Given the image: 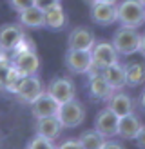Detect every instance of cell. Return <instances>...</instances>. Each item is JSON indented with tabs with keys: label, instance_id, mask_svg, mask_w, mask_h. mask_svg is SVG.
I'll return each instance as SVG.
<instances>
[{
	"label": "cell",
	"instance_id": "6da1fadb",
	"mask_svg": "<svg viewBox=\"0 0 145 149\" xmlns=\"http://www.w3.org/2000/svg\"><path fill=\"white\" fill-rule=\"evenodd\" d=\"M145 7L138 0H122L116 2V22L125 27L138 29L142 24H145Z\"/></svg>",
	"mask_w": 145,
	"mask_h": 149
},
{
	"label": "cell",
	"instance_id": "7a4b0ae2",
	"mask_svg": "<svg viewBox=\"0 0 145 149\" xmlns=\"http://www.w3.org/2000/svg\"><path fill=\"white\" fill-rule=\"evenodd\" d=\"M140 40H142V35L134 27L120 26L113 35V46L116 49V53L122 55V56H130V55L138 53Z\"/></svg>",
	"mask_w": 145,
	"mask_h": 149
},
{
	"label": "cell",
	"instance_id": "3957f363",
	"mask_svg": "<svg viewBox=\"0 0 145 149\" xmlns=\"http://www.w3.org/2000/svg\"><path fill=\"white\" fill-rule=\"evenodd\" d=\"M58 120L64 125V129H75L78 125H82L85 120V106L80 100L72 98L65 104H60L58 109Z\"/></svg>",
	"mask_w": 145,
	"mask_h": 149
},
{
	"label": "cell",
	"instance_id": "277c9868",
	"mask_svg": "<svg viewBox=\"0 0 145 149\" xmlns=\"http://www.w3.org/2000/svg\"><path fill=\"white\" fill-rule=\"evenodd\" d=\"M44 91H46V89H44V84L38 78V74H26V77H22V80L18 82V86L13 91V95L17 96L18 102L29 106V104H33Z\"/></svg>",
	"mask_w": 145,
	"mask_h": 149
},
{
	"label": "cell",
	"instance_id": "5b68a950",
	"mask_svg": "<svg viewBox=\"0 0 145 149\" xmlns=\"http://www.w3.org/2000/svg\"><path fill=\"white\" fill-rule=\"evenodd\" d=\"M87 89L93 100L98 102H107L116 91L114 87L109 86V82L102 77V73L98 69H89L87 71Z\"/></svg>",
	"mask_w": 145,
	"mask_h": 149
},
{
	"label": "cell",
	"instance_id": "8992f818",
	"mask_svg": "<svg viewBox=\"0 0 145 149\" xmlns=\"http://www.w3.org/2000/svg\"><path fill=\"white\" fill-rule=\"evenodd\" d=\"M46 91L58 104H65L72 98H76V84L67 77H56L53 80H49Z\"/></svg>",
	"mask_w": 145,
	"mask_h": 149
},
{
	"label": "cell",
	"instance_id": "52a82bcc",
	"mask_svg": "<svg viewBox=\"0 0 145 149\" xmlns=\"http://www.w3.org/2000/svg\"><path fill=\"white\" fill-rule=\"evenodd\" d=\"M118 53L113 46V42H96L91 49V69H98L102 71L104 68L111 65L114 62H118Z\"/></svg>",
	"mask_w": 145,
	"mask_h": 149
},
{
	"label": "cell",
	"instance_id": "ba28073f",
	"mask_svg": "<svg viewBox=\"0 0 145 149\" xmlns=\"http://www.w3.org/2000/svg\"><path fill=\"white\" fill-rule=\"evenodd\" d=\"M65 68L72 74H87V71L91 69V51H84V49H67L65 53Z\"/></svg>",
	"mask_w": 145,
	"mask_h": 149
},
{
	"label": "cell",
	"instance_id": "9c48e42d",
	"mask_svg": "<svg viewBox=\"0 0 145 149\" xmlns=\"http://www.w3.org/2000/svg\"><path fill=\"white\" fill-rule=\"evenodd\" d=\"M96 44V36L85 26H76L72 27L67 35V49H84L91 51L93 46Z\"/></svg>",
	"mask_w": 145,
	"mask_h": 149
},
{
	"label": "cell",
	"instance_id": "30bf717a",
	"mask_svg": "<svg viewBox=\"0 0 145 149\" xmlns=\"http://www.w3.org/2000/svg\"><path fill=\"white\" fill-rule=\"evenodd\" d=\"M118 120H120V116L113 113L109 107H105L94 118V129L104 138H114V136H118Z\"/></svg>",
	"mask_w": 145,
	"mask_h": 149
},
{
	"label": "cell",
	"instance_id": "8fae6325",
	"mask_svg": "<svg viewBox=\"0 0 145 149\" xmlns=\"http://www.w3.org/2000/svg\"><path fill=\"white\" fill-rule=\"evenodd\" d=\"M13 68L22 74H38L40 69V56L36 55V51H24L18 55H11Z\"/></svg>",
	"mask_w": 145,
	"mask_h": 149
},
{
	"label": "cell",
	"instance_id": "7c38bea8",
	"mask_svg": "<svg viewBox=\"0 0 145 149\" xmlns=\"http://www.w3.org/2000/svg\"><path fill=\"white\" fill-rule=\"evenodd\" d=\"M91 20L98 26H111L116 22V4L107 2H91Z\"/></svg>",
	"mask_w": 145,
	"mask_h": 149
},
{
	"label": "cell",
	"instance_id": "4fadbf2b",
	"mask_svg": "<svg viewBox=\"0 0 145 149\" xmlns=\"http://www.w3.org/2000/svg\"><path fill=\"white\" fill-rule=\"evenodd\" d=\"M31 106V115L35 118H44V116H56L58 109H60V104H58L53 96H51L47 91H44L38 98H36Z\"/></svg>",
	"mask_w": 145,
	"mask_h": 149
},
{
	"label": "cell",
	"instance_id": "5bb4252c",
	"mask_svg": "<svg viewBox=\"0 0 145 149\" xmlns=\"http://www.w3.org/2000/svg\"><path fill=\"white\" fill-rule=\"evenodd\" d=\"M26 36V31L20 24H4L0 27V49L11 53L14 46Z\"/></svg>",
	"mask_w": 145,
	"mask_h": 149
},
{
	"label": "cell",
	"instance_id": "9a60e30c",
	"mask_svg": "<svg viewBox=\"0 0 145 149\" xmlns=\"http://www.w3.org/2000/svg\"><path fill=\"white\" fill-rule=\"evenodd\" d=\"M142 125L143 124L140 120V116H138L134 111L129 113V115H123L118 120V136L123 138V140H134Z\"/></svg>",
	"mask_w": 145,
	"mask_h": 149
},
{
	"label": "cell",
	"instance_id": "2e32d148",
	"mask_svg": "<svg viewBox=\"0 0 145 149\" xmlns=\"http://www.w3.org/2000/svg\"><path fill=\"white\" fill-rule=\"evenodd\" d=\"M107 107L118 116H123V115H129L134 111V100L127 93H123L122 89H116L113 96L107 100Z\"/></svg>",
	"mask_w": 145,
	"mask_h": 149
},
{
	"label": "cell",
	"instance_id": "e0dca14e",
	"mask_svg": "<svg viewBox=\"0 0 145 149\" xmlns=\"http://www.w3.org/2000/svg\"><path fill=\"white\" fill-rule=\"evenodd\" d=\"M35 131L49 140H56L64 131V125L60 124L58 116H44V118H36Z\"/></svg>",
	"mask_w": 145,
	"mask_h": 149
},
{
	"label": "cell",
	"instance_id": "ac0fdd59",
	"mask_svg": "<svg viewBox=\"0 0 145 149\" xmlns=\"http://www.w3.org/2000/svg\"><path fill=\"white\" fill-rule=\"evenodd\" d=\"M18 24L22 27L27 29H42L46 27V22H44V11L36 6H31L27 9L18 13Z\"/></svg>",
	"mask_w": 145,
	"mask_h": 149
},
{
	"label": "cell",
	"instance_id": "d6986e66",
	"mask_svg": "<svg viewBox=\"0 0 145 149\" xmlns=\"http://www.w3.org/2000/svg\"><path fill=\"white\" fill-rule=\"evenodd\" d=\"M44 22H46V27L53 29V31L64 29V26L67 24V15H65L60 2L47 7V9H44Z\"/></svg>",
	"mask_w": 145,
	"mask_h": 149
},
{
	"label": "cell",
	"instance_id": "ffe728a7",
	"mask_svg": "<svg viewBox=\"0 0 145 149\" xmlns=\"http://www.w3.org/2000/svg\"><path fill=\"white\" fill-rule=\"evenodd\" d=\"M102 77H104L109 86L114 89H123L125 87V65H122L120 62H114L111 65H107L100 71Z\"/></svg>",
	"mask_w": 145,
	"mask_h": 149
},
{
	"label": "cell",
	"instance_id": "44dd1931",
	"mask_svg": "<svg viewBox=\"0 0 145 149\" xmlns=\"http://www.w3.org/2000/svg\"><path fill=\"white\" fill-rule=\"evenodd\" d=\"M145 82V64L143 62H129L125 65V86L138 87Z\"/></svg>",
	"mask_w": 145,
	"mask_h": 149
},
{
	"label": "cell",
	"instance_id": "7402d4cb",
	"mask_svg": "<svg viewBox=\"0 0 145 149\" xmlns=\"http://www.w3.org/2000/svg\"><path fill=\"white\" fill-rule=\"evenodd\" d=\"M78 142H80V147H84V149H100V147H104L105 138L96 129H87L78 136Z\"/></svg>",
	"mask_w": 145,
	"mask_h": 149
},
{
	"label": "cell",
	"instance_id": "603a6c76",
	"mask_svg": "<svg viewBox=\"0 0 145 149\" xmlns=\"http://www.w3.org/2000/svg\"><path fill=\"white\" fill-rule=\"evenodd\" d=\"M13 69V62H11V55L7 51L0 49V89L6 91V84L9 78V73Z\"/></svg>",
	"mask_w": 145,
	"mask_h": 149
},
{
	"label": "cell",
	"instance_id": "cb8c5ba5",
	"mask_svg": "<svg viewBox=\"0 0 145 149\" xmlns=\"http://www.w3.org/2000/svg\"><path fill=\"white\" fill-rule=\"evenodd\" d=\"M27 147H31V149H51V147H56V144H55V140H49V138L36 133L33 136V140L27 142Z\"/></svg>",
	"mask_w": 145,
	"mask_h": 149
},
{
	"label": "cell",
	"instance_id": "d4e9b609",
	"mask_svg": "<svg viewBox=\"0 0 145 149\" xmlns=\"http://www.w3.org/2000/svg\"><path fill=\"white\" fill-rule=\"evenodd\" d=\"M31 49H36V46H35V40L33 38H29V36L26 35L24 38H22L17 46H14V49L11 51L9 55H18V53H24V51H31Z\"/></svg>",
	"mask_w": 145,
	"mask_h": 149
},
{
	"label": "cell",
	"instance_id": "484cf974",
	"mask_svg": "<svg viewBox=\"0 0 145 149\" xmlns=\"http://www.w3.org/2000/svg\"><path fill=\"white\" fill-rule=\"evenodd\" d=\"M7 2H9L11 9H13V11H17V13H20V11L27 9V7L35 6V0H7Z\"/></svg>",
	"mask_w": 145,
	"mask_h": 149
},
{
	"label": "cell",
	"instance_id": "4316f807",
	"mask_svg": "<svg viewBox=\"0 0 145 149\" xmlns=\"http://www.w3.org/2000/svg\"><path fill=\"white\" fill-rule=\"evenodd\" d=\"M58 2H60V0H35V6L40 7V9L44 11V9H47V7L55 6V4H58Z\"/></svg>",
	"mask_w": 145,
	"mask_h": 149
},
{
	"label": "cell",
	"instance_id": "83f0119b",
	"mask_svg": "<svg viewBox=\"0 0 145 149\" xmlns=\"http://www.w3.org/2000/svg\"><path fill=\"white\" fill-rule=\"evenodd\" d=\"M136 146L138 147H145V125H142L140 131H138V135H136Z\"/></svg>",
	"mask_w": 145,
	"mask_h": 149
},
{
	"label": "cell",
	"instance_id": "f1b7e54d",
	"mask_svg": "<svg viewBox=\"0 0 145 149\" xmlns=\"http://www.w3.org/2000/svg\"><path fill=\"white\" fill-rule=\"evenodd\" d=\"M58 147H62V149H67V147H75V149H82L80 147V142H78V138L76 140H65V142H62Z\"/></svg>",
	"mask_w": 145,
	"mask_h": 149
},
{
	"label": "cell",
	"instance_id": "f546056e",
	"mask_svg": "<svg viewBox=\"0 0 145 149\" xmlns=\"http://www.w3.org/2000/svg\"><path fill=\"white\" fill-rule=\"evenodd\" d=\"M138 53L145 58V33H142V40H140V49H138Z\"/></svg>",
	"mask_w": 145,
	"mask_h": 149
},
{
	"label": "cell",
	"instance_id": "4dcf8cb0",
	"mask_svg": "<svg viewBox=\"0 0 145 149\" xmlns=\"http://www.w3.org/2000/svg\"><path fill=\"white\" fill-rule=\"evenodd\" d=\"M138 106L142 107V111L145 113V89L142 91V95H140V98H138Z\"/></svg>",
	"mask_w": 145,
	"mask_h": 149
},
{
	"label": "cell",
	"instance_id": "1f68e13d",
	"mask_svg": "<svg viewBox=\"0 0 145 149\" xmlns=\"http://www.w3.org/2000/svg\"><path fill=\"white\" fill-rule=\"evenodd\" d=\"M87 2H107V4H116V2H118V0H87Z\"/></svg>",
	"mask_w": 145,
	"mask_h": 149
},
{
	"label": "cell",
	"instance_id": "d6a6232c",
	"mask_svg": "<svg viewBox=\"0 0 145 149\" xmlns=\"http://www.w3.org/2000/svg\"><path fill=\"white\" fill-rule=\"evenodd\" d=\"M138 2H140V4H142V6L145 7V0H138Z\"/></svg>",
	"mask_w": 145,
	"mask_h": 149
},
{
	"label": "cell",
	"instance_id": "836d02e7",
	"mask_svg": "<svg viewBox=\"0 0 145 149\" xmlns=\"http://www.w3.org/2000/svg\"><path fill=\"white\" fill-rule=\"evenodd\" d=\"M143 15H145V11H143Z\"/></svg>",
	"mask_w": 145,
	"mask_h": 149
}]
</instances>
